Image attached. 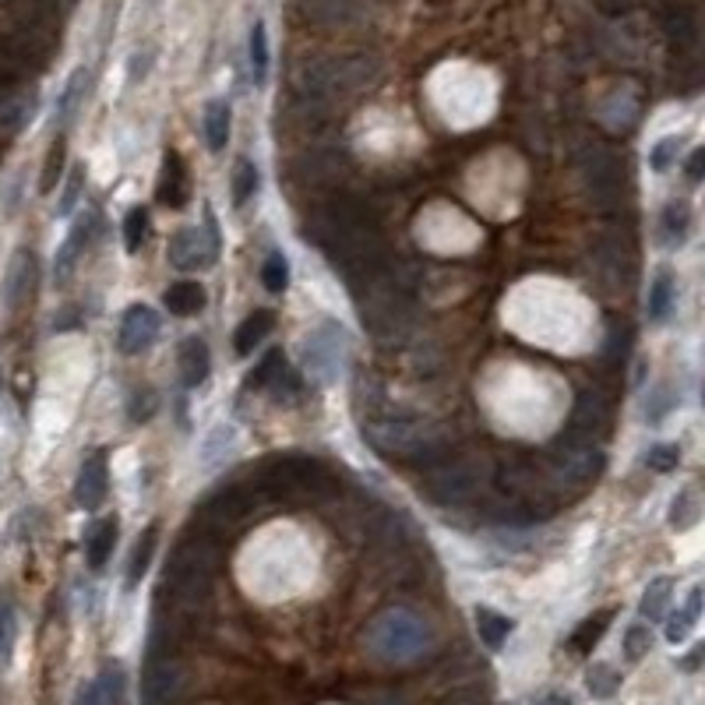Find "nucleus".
Returning <instances> with one entry per match:
<instances>
[{"label": "nucleus", "instance_id": "nucleus-1", "mask_svg": "<svg viewBox=\"0 0 705 705\" xmlns=\"http://www.w3.org/2000/svg\"><path fill=\"white\" fill-rule=\"evenodd\" d=\"M304 237L314 240V247L346 282H357L392 265L388 244L374 223L371 208L349 194H339L328 205H321L311 223L304 226Z\"/></svg>", "mask_w": 705, "mask_h": 705}, {"label": "nucleus", "instance_id": "nucleus-2", "mask_svg": "<svg viewBox=\"0 0 705 705\" xmlns=\"http://www.w3.org/2000/svg\"><path fill=\"white\" fill-rule=\"evenodd\" d=\"M381 64L371 53H342V57H311L293 71V96L297 106L314 120L332 117L335 110L371 89Z\"/></svg>", "mask_w": 705, "mask_h": 705}, {"label": "nucleus", "instance_id": "nucleus-3", "mask_svg": "<svg viewBox=\"0 0 705 705\" xmlns=\"http://www.w3.org/2000/svg\"><path fill=\"white\" fill-rule=\"evenodd\" d=\"M349 290L357 297V314L364 328L385 346H399L416 325V304L406 282L392 272V265L371 272L364 279L349 282Z\"/></svg>", "mask_w": 705, "mask_h": 705}, {"label": "nucleus", "instance_id": "nucleus-4", "mask_svg": "<svg viewBox=\"0 0 705 705\" xmlns=\"http://www.w3.org/2000/svg\"><path fill=\"white\" fill-rule=\"evenodd\" d=\"M364 438L374 452L395 462H413V466H427V462L441 459L448 448V434L438 423L420 420V416H378V420L364 423Z\"/></svg>", "mask_w": 705, "mask_h": 705}, {"label": "nucleus", "instance_id": "nucleus-5", "mask_svg": "<svg viewBox=\"0 0 705 705\" xmlns=\"http://www.w3.org/2000/svg\"><path fill=\"white\" fill-rule=\"evenodd\" d=\"M367 653L381 663H392V667H402V663H416L420 656L431 653L434 646V628L423 621L420 614L406 607H388L367 624Z\"/></svg>", "mask_w": 705, "mask_h": 705}, {"label": "nucleus", "instance_id": "nucleus-6", "mask_svg": "<svg viewBox=\"0 0 705 705\" xmlns=\"http://www.w3.org/2000/svg\"><path fill=\"white\" fill-rule=\"evenodd\" d=\"M265 501H314L335 494V476L307 455H279L254 473Z\"/></svg>", "mask_w": 705, "mask_h": 705}, {"label": "nucleus", "instance_id": "nucleus-7", "mask_svg": "<svg viewBox=\"0 0 705 705\" xmlns=\"http://www.w3.org/2000/svg\"><path fill=\"white\" fill-rule=\"evenodd\" d=\"M600 469H603V452L596 445V438L568 427V431L554 434V441L547 445L540 473L547 476L554 494H561V490L575 494V490H586L600 476Z\"/></svg>", "mask_w": 705, "mask_h": 705}, {"label": "nucleus", "instance_id": "nucleus-8", "mask_svg": "<svg viewBox=\"0 0 705 705\" xmlns=\"http://www.w3.org/2000/svg\"><path fill=\"white\" fill-rule=\"evenodd\" d=\"M490 473L487 469V459L476 452H445L441 459L427 462L423 466V490L431 494V501L438 505H469L476 501L487 490L490 483Z\"/></svg>", "mask_w": 705, "mask_h": 705}, {"label": "nucleus", "instance_id": "nucleus-9", "mask_svg": "<svg viewBox=\"0 0 705 705\" xmlns=\"http://www.w3.org/2000/svg\"><path fill=\"white\" fill-rule=\"evenodd\" d=\"M261 490L254 480H237V483H226L223 490H216L212 498L201 505V526L198 533L212 536V540H223V536L237 533L247 519L254 515V508L261 505Z\"/></svg>", "mask_w": 705, "mask_h": 705}, {"label": "nucleus", "instance_id": "nucleus-10", "mask_svg": "<svg viewBox=\"0 0 705 705\" xmlns=\"http://www.w3.org/2000/svg\"><path fill=\"white\" fill-rule=\"evenodd\" d=\"M579 177L589 201L600 212H614L624 201V194H628V177H624L621 159L607 145H600V141H589V145L579 149Z\"/></svg>", "mask_w": 705, "mask_h": 705}, {"label": "nucleus", "instance_id": "nucleus-11", "mask_svg": "<svg viewBox=\"0 0 705 705\" xmlns=\"http://www.w3.org/2000/svg\"><path fill=\"white\" fill-rule=\"evenodd\" d=\"M349 364V335L342 325L325 321L304 339V371L311 374L318 385H335L346 374Z\"/></svg>", "mask_w": 705, "mask_h": 705}, {"label": "nucleus", "instance_id": "nucleus-12", "mask_svg": "<svg viewBox=\"0 0 705 705\" xmlns=\"http://www.w3.org/2000/svg\"><path fill=\"white\" fill-rule=\"evenodd\" d=\"M187 688V670L173 653H149L141 674V705H177Z\"/></svg>", "mask_w": 705, "mask_h": 705}, {"label": "nucleus", "instance_id": "nucleus-13", "mask_svg": "<svg viewBox=\"0 0 705 705\" xmlns=\"http://www.w3.org/2000/svg\"><path fill=\"white\" fill-rule=\"evenodd\" d=\"M219 254L216 226L208 223V233L201 230H180L170 244V261L180 272H194V268H208Z\"/></svg>", "mask_w": 705, "mask_h": 705}, {"label": "nucleus", "instance_id": "nucleus-14", "mask_svg": "<svg viewBox=\"0 0 705 705\" xmlns=\"http://www.w3.org/2000/svg\"><path fill=\"white\" fill-rule=\"evenodd\" d=\"M156 339H159V314L145 304L127 307L124 321H120V349L134 357V353H145Z\"/></svg>", "mask_w": 705, "mask_h": 705}, {"label": "nucleus", "instance_id": "nucleus-15", "mask_svg": "<svg viewBox=\"0 0 705 705\" xmlns=\"http://www.w3.org/2000/svg\"><path fill=\"white\" fill-rule=\"evenodd\" d=\"M300 8L321 29H349L364 15V0H300Z\"/></svg>", "mask_w": 705, "mask_h": 705}, {"label": "nucleus", "instance_id": "nucleus-16", "mask_svg": "<svg viewBox=\"0 0 705 705\" xmlns=\"http://www.w3.org/2000/svg\"><path fill=\"white\" fill-rule=\"evenodd\" d=\"M106 487H110V469H106V455L96 452L82 462V473H78L75 483V498L85 512H96L106 501Z\"/></svg>", "mask_w": 705, "mask_h": 705}, {"label": "nucleus", "instance_id": "nucleus-17", "mask_svg": "<svg viewBox=\"0 0 705 705\" xmlns=\"http://www.w3.org/2000/svg\"><path fill=\"white\" fill-rule=\"evenodd\" d=\"M607 420H610L607 399H603L600 392H593V388L579 392V399H575V406H572V431L600 438V434L607 431Z\"/></svg>", "mask_w": 705, "mask_h": 705}, {"label": "nucleus", "instance_id": "nucleus-18", "mask_svg": "<svg viewBox=\"0 0 705 705\" xmlns=\"http://www.w3.org/2000/svg\"><path fill=\"white\" fill-rule=\"evenodd\" d=\"M32 286H36V258L29 251H18L15 261H11L8 272V286H4V297H8V307H22L25 300L32 297Z\"/></svg>", "mask_w": 705, "mask_h": 705}, {"label": "nucleus", "instance_id": "nucleus-19", "mask_svg": "<svg viewBox=\"0 0 705 705\" xmlns=\"http://www.w3.org/2000/svg\"><path fill=\"white\" fill-rule=\"evenodd\" d=\"M208 371H212V360H208V346L191 335V339L180 342V378H184L187 388H198L205 385Z\"/></svg>", "mask_w": 705, "mask_h": 705}, {"label": "nucleus", "instance_id": "nucleus-20", "mask_svg": "<svg viewBox=\"0 0 705 705\" xmlns=\"http://www.w3.org/2000/svg\"><path fill=\"white\" fill-rule=\"evenodd\" d=\"M96 226H99V216H96V212H82V219L75 223V230L67 233L64 247H60V258H57L60 279H67V272H71V265L78 261V254H82L85 247H89V240H92V233H96Z\"/></svg>", "mask_w": 705, "mask_h": 705}, {"label": "nucleus", "instance_id": "nucleus-21", "mask_svg": "<svg viewBox=\"0 0 705 705\" xmlns=\"http://www.w3.org/2000/svg\"><path fill=\"white\" fill-rule=\"evenodd\" d=\"M191 180H187V170L180 163L177 152H166V163H163V177H159V201L170 208H180L191 194Z\"/></svg>", "mask_w": 705, "mask_h": 705}, {"label": "nucleus", "instance_id": "nucleus-22", "mask_svg": "<svg viewBox=\"0 0 705 705\" xmlns=\"http://www.w3.org/2000/svg\"><path fill=\"white\" fill-rule=\"evenodd\" d=\"M663 29H667V39L674 50L691 53L698 46V25L688 8H670L667 18H663Z\"/></svg>", "mask_w": 705, "mask_h": 705}, {"label": "nucleus", "instance_id": "nucleus-23", "mask_svg": "<svg viewBox=\"0 0 705 705\" xmlns=\"http://www.w3.org/2000/svg\"><path fill=\"white\" fill-rule=\"evenodd\" d=\"M166 307H170V314H177V318H191V314H198L201 307H205V290H201V282H173L170 290H166Z\"/></svg>", "mask_w": 705, "mask_h": 705}, {"label": "nucleus", "instance_id": "nucleus-24", "mask_svg": "<svg viewBox=\"0 0 705 705\" xmlns=\"http://www.w3.org/2000/svg\"><path fill=\"white\" fill-rule=\"evenodd\" d=\"M272 325H275V314L265 311V307H261V311H254V314H247L244 325L237 328V339H233V346H237L240 357H251L254 346H258V342L265 339L268 332H272Z\"/></svg>", "mask_w": 705, "mask_h": 705}, {"label": "nucleus", "instance_id": "nucleus-25", "mask_svg": "<svg viewBox=\"0 0 705 705\" xmlns=\"http://www.w3.org/2000/svg\"><path fill=\"white\" fill-rule=\"evenodd\" d=\"M698 617H702V589H691L688 593V603H684L681 610H677L674 617L667 621V642H674V646H681L684 639H688L691 631H695Z\"/></svg>", "mask_w": 705, "mask_h": 705}, {"label": "nucleus", "instance_id": "nucleus-26", "mask_svg": "<svg viewBox=\"0 0 705 705\" xmlns=\"http://www.w3.org/2000/svg\"><path fill=\"white\" fill-rule=\"evenodd\" d=\"M156 540H159L156 526H149L138 536V543H134V550H131V564H127V586H138V582L145 579V572H149V564H152V554H156Z\"/></svg>", "mask_w": 705, "mask_h": 705}, {"label": "nucleus", "instance_id": "nucleus-27", "mask_svg": "<svg viewBox=\"0 0 705 705\" xmlns=\"http://www.w3.org/2000/svg\"><path fill=\"white\" fill-rule=\"evenodd\" d=\"M476 631H480V639H483V646L487 649H501L508 635H512V621L501 617L498 610L480 607L476 610Z\"/></svg>", "mask_w": 705, "mask_h": 705}, {"label": "nucleus", "instance_id": "nucleus-28", "mask_svg": "<svg viewBox=\"0 0 705 705\" xmlns=\"http://www.w3.org/2000/svg\"><path fill=\"white\" fill-rule=\"evenodd\" d=\"M610 621H614V607L600 610V614L586 617V621L579 624V628L572 631V653H589V649L596 646V642L603 639V631L610 628Z\"/></svg>", "mask_w": 705, "mask_h": 705}, {"label": "nucleus", "instance_id": "nucleus-29", "mask_svg": "<svg viewBox=\"0 0 705 705\" xmlns=\"http://www.w3.org/2000/svg\"><path fill=\"white\" fill-rule=\"evenodd\" d=\"M205 141L212 152H223L226 141H230V106L226 103H208L205 110Z\"/></svg>", "mask_w": 705, "mask_h": 705}, {"label": "nucleus", "instance_id": "nucleus-30", "mask_svg": "<svg viewBox=\"0 0 705 705\" xmlns=\"http://www.w3.org/2000/svg\"><path fill=\"white\" fill-rule=\"evenodd\" d=\"M670 593H674V582H670L667 575L653 579L646 586V593H642L639 614L646 617V621H663V614H667V603H670Z\"/></svg>", "mask_w": 705, "mask_h": 705}, {"label": "nucleus", "instance_id": "nucleus-31", "mask_svg": "<svg viewBox=\"0 0 705 705\" xmlns=\"http://www.w3.org/2000/svg\"><path fill=\"white\" fill-rule=\"evenodd\" d=\"M688 233H691V205L688 201H670V205L663 208V237L677 247V244H684Z\"/></svg>", "mask_w": 705, "mask_h": 705}, {"label": "nucleus", "instance_id": "nucleus-32", "mask_svg": "<svg viewBox=\"0 0 705 705\" xmlns=\"http://www.w3.org/2000/svg\"><path fill=\"white\" fill-rule=\"evenodd\" d=\"M670 307H674V279H670V272H660L649 286V321H667Z\"/></svg>", "mask_w": 705, "mask_h": 705}, {"label": "nucleus", "instance_id": "nucleus-33", "mask_svg": "<svg viewBox=\"0 0 705 705\" xmlns=\"http://www.w3.org/2000/svg\"><path fill=\"white\" fill-rule=\"evenodd\" d=\"M113 543H117V519H106L96 526V533L89 536V564L92 568H103L113 554Z\"/></svg>", "mask_w": 705, "mask_h": 705}, {"label": "nucleus", "instance_id": "nucleus-34", "mask_svg": "<svg viewBox=\"0 0 705 705\" xmlns=\"http://www.w3.org/2000/svg\"><path fill=\"white\" fill-rule=\"evenodd\" d=\"M96 688H99L103 705H127V677H124V667H120V663H106V670L96 681Z\"/></svg>", "mask_w": 705, "mask_h": 705}, {"label": "nucleus", "instance_id": "nucleus-35", "mask_svg": "<svg viewBox=\"0 0 705 705\" xmlns=\"http://www.w3.org/2000/svg\"><path fill=\"white\" fill-rule=\"evenodd\" d=\"M282 371H286V360H282V349H272V353H265L261 357V364L254 367L251 374H247V388H272L275 381L282 378Z\"/></svg>", "mask_w": 705, "mask_h": 705}, {"label": "nucleus", "instance_id": "nucleus-36", "mask_svg": "<svg viewBox=\"0 0 705 705\" xmlns=\"http://www.w3.org/2000/svg\"><path fill=\"white\" fill-rule=\"evenodd\" d=\"M261 282H265L268 293H282L290 286V265H286V258H282L279 251H272L265 258V265H261Z\"/></svg>", "mask_w": 705, "mask_h": 705}, {"label": "nucleus", "instance_id": "nucleus-37", "mask_svg": "<svg viewBox=\"0 0 705 705\" xmlns=\"http://www.w3.org/2000/svg\"><path fill=\"white\" fill-rule=\"evenodd\" d=\"M586 684H589V691H593V698H610L621 688V674H617L610 663H596V667H589Z\"/></svg>", "mask_w": 705, "mask_h": 705}, {"label": "nucleus", "instance_id": "nucleus-38", "mask_svg": "<svg viewBox=\"0 0 705 705\" xmlns=\"http://www.w3.org/2000/svg\"><path fill=\"white\" fill-rule=\"evenodd\" d=\"M149 237V212L145 208H131L124 219V240H127V251H138Z\"/></svg>", "mask_w": 705, "mask_h": 705}, {"label": "nucleus", "instance_id": "nucleus-39", "mask_svg": "<svg viewBox=\"0 0 705 705\" xmlns=\"http://www.w3.org/2000/svg\"><path fill=\"white\" fill-rule=\"evenodd\" d=\"M649 649H653V631H649L646 624H631V628L624 631V656H628V660H642Z\"/></svg>", "mask_w": 705, "mask_h": 705}, {"label": "nucleus", "instance_id": "nucleus-40", "mask_svg": "<svg viewBox=\"0 0 705 705\" xmlns=\"http://www.w3.org/2000/svg\"><path fill=\"white\" fill-rule=\"evenodd\" d=\"M251 67H254V78L265 82V71H268V39H265V25L254 22L251 29Z\"/></svg>", "mask_w": 705, "mask_h": 705}, {"label": "nucleus", "instance_id": "nucleus-41", "mask_svg": "<svg viewBox=\"0 0 705 705\" xmlns=\"http://www.w3.org/2000/svg\"><path fill=\"white\" fill-rule=\"evenodd\" d=\"M60 170H64V138H57V141H53L50 156H46V170H43V180H39V191H43V194H50L53 187H57V180H60Z\"/></svg>", "mask_w": 705, "mask_h": 705}, {"label": "nucleus", "instance_id": "nucleus-42", "mask_svg": "<svg viewBox=\"0 0 705 705\" xmlns=\"http://www.w3.org/2000/svg\"><path fill=\"white\" fill-rule=\"evenodd\" d=\"M254 187H258V170H254V163H240L237 173H233V201L244 205L254 194Z\"/></svg>", "mask_w": 705, "mask_h": 705}, {"label": "nucleus", "instance_id": "nucleus-43", "mask_svg": "<svg viewBox=\"0 0 705 705\" xmlns=\"http://www.w3.org/2000/svg\"><path fill=\"white\" fill-rule=\"evenodd\" d=\"M695 494L691 490H684V494H677V501L670 505V522H674V529H688L691 522H695Z\"/></svg>", "mask_w": 705, "mask_h": 705}, {"label": "nucleus", "instance_id": "nucleus-44", "mask_svg": "<svg viewBox=\"0 0 705 705\" xmlns=\"http://www.w3.org/2000/svg\"><path fill=\"white\" fill-rule=\"evenodd\" d=\"M677 149H681V138H663V141H656L653 145V152H649V163H653V170H670L674 166V159H677Z\"/></svg>", "mask_w": 705, "mask_h": 705}, {"label": "nucleus", "instance_id": "nucleus-45", "mask_svg": "<svg viewBox=\"0 0 705 705\" xmlns=\"http://www.w3.org/2000/svg\"><path fill=\"white\" fill-rule=\"evenodd\" d=\"M646 462L656 473H670V469H677V462H681V452H677L674 445H656V448H649Z\"/></svg>", "mask_w": 705, "mask_h": 705}, {"label": "nucleus", "instance_id": "nucleus-46", "mask_svg": "<svg viewBox=\"0 0 705 705\" xmlns=\"http://www.w3.org/2000/svg\"><path fill=\"white\" fill-rule=\"evenodd\" d=\"M156 392L152 388H138V392L131 395V420L134 423H141V420H149L152 413H156Z\"/></svg>", "mask_w": 705, "mask_h": 705}, {"label": "nucleus", "instance_id": "nucleus-47", "mask_svg": "<svg viewBox=\"0 0 705 705\" xmlns=\"http://www.w3.org/2000/svg\"><path fill=\"white\" fill-rule=\"evenodd\" d=\"M11 635H15V617H11V607H4V603H0V656L8 653Z\"/></svg>", "mask_w": 705, "mask_h": 705}, {"label": "nucleus", "instance_id": "nucleus-48", "mask_svg": "<svg viewBox=\"0 0 705 705\" xmlns=\"http://www.w3.org/2000/svg\"><path fill=\"white\" fill-rule=\"evenodd\" d=\"M78 187H82V170H75L71 180H67V191H64V198H60V212H71V205H75V198H78Z\"/></svg>", "mask_w": 705, "mask_h": 705}, {"label": "nucleus", "instance_id": "nucleus-49", "mask_svg": "<svg viewBox=\"0 0 705 705\" xmlns=\"http://www.w3.org/2000/svg\"><path fill=\"white\" fill-rule=\"evenodd\" d=\"M596 4H600V11L603 15H628L631 8H635V0H596Z\"/></svg>", "mask_w": 705, "mask_h": 705}, {"label": "nucleus", "instance_id": "nucleus-50", "mask_svg": "<svg viewBox=\"0 0 705 705\" xmlns=\"http://www.w3.org/2000/svg\"><path fill=\"white\" fill-rule=\"evenodd\" d=\"M441 705H487V698L476 695V691H455V695H448Z\"/></svg>", "mask_w": 705, "mask_h": 705}, {"label": "nucleus", "instance_id": "nucleus-51", "mask_svg": "<svg viewBox=\"0 0 705 705\" xmlns=\"http://www.w3.org/2000/svg\"><path fill=\"white\" fill-rule=\"evenodd\" d=\"M367 705H406L395 691H371L367 695Z\"/></svg>", "mask_w": 705, "mask_h": 705}, {"label": "nucleus", "instance_id": "nucleus-52", "mask_svg": "<svg viewBox=\"0 0 705 705\" xmlns=\"http://www.w3.org/2000/svg\"><path fill=\"white\" fill-rule=\"evenodd\" d=\"M702 173H705V152L698 149V152H691V163H688V177L691 180H702Z\"/></svg>", "mask_w": 705, "mask_h": 705}, {"label": "nucleus", "instance_id": "nucleus-53", "mask_svg": "<svg viewBox=\"0 0 705 705\" xmlns=\"http://www.w3.org/2000/svg\"><path fill=\"white\" fill-rule=\"evenodd\" d=\"M78 705H103V698H99V688H96V684L82 688V698H78Z\"/></svg>", "mask_w": 705, "mask_h": 705}, {"label": "nucleus", "instance_id": "nucleus-54", "mask_svg": "<svg viewBox=\"0 0 705 705\" xmlns=\"http://www.w3.org/2000/svg\"><path fill=\"white\" fill-rule=\"evenodd\" d=\"M536 705H572V698L568 695H547L543 702H536Z\"/></svg>", "mask_w": 705, "mask_h": 705}]
</instances>
